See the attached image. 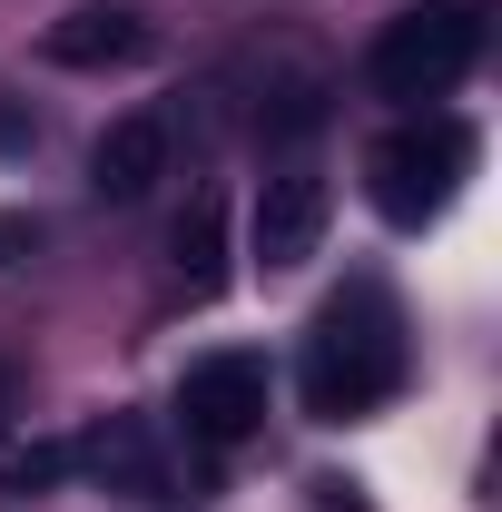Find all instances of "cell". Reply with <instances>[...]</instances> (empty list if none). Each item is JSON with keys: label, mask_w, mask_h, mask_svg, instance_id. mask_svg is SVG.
I'll return each instance as SVG.
<instances>
[{"label": "cell", "mask_w": 502, "mask_h": 512, "mask_svg": "<svg viewBox=\"0 0 502 512\" xmlns=\"http://www.w3.org/2000/svg\"><path fill=\"white\" fill-rule=\"evenodd\" d=\"M483 40H493V0H424V10H394L365 50V89L375 99H404V109H434L453 99L473 69H483Z\"/></svg>", "instance_id": "2"}, {"label": "cell", "mask_w": 502, "mask_h": 512, "mask_svg": "<svg viewBox=\"0 0 502 512\" xmlns=\"http://www.w3.org/2000/svg\"><path fill=\"white\" fill-rule=\"evenodd\" d=\"M414 375V345H404V316H394V296L384 286H345V296H325V316L306 325V414L315 424H365L384 414L394 394Z\"/></svg>", "instance_id": "1"}, {"label": "cell", "mask_w": 502, "mask_h": 512, "mask_svg": "<svg viewBox=\"0 0 502 512\" xmlns=\"http://www.w3.org/2000/svg\"><path fill=\"white\" fill-rule=\"evenodd\" d=\"M10 414H20V375L0 365V424H10Z\"/></svg>", "instance_id": "12"}, {"label": "cell", "mask_w": 502, "mask_h": 512, "mask_svg": "<svg viewBox=\"0 0 502 512\" xmlns=\"http://www.w3.org/2000/svg\"><path fill=\"white\" fill-rule=\"evenodd\" d=\"M473 158H483V138L453 119V109H424V119L384 128L375 148H365V197H375L384 227H434L443 207L463 197Z\"/></svg>", "instance_id": "3"}, {"label": "cell", "mask_w": 502, "mask_h": 512, "mask_svg": "<svg viewBox=\"0 0 502 512\" xmlns=\"http://www.w3.org/2000/svg\"><path fill=\"white\" fill-rule=\"evenodd\" d=\"M20 247H30V227H20V217H0V266H10Z\"/></svg>", "instance_id": "11"}, {"label": "cell", "mask_w": 502, "mask_h": 512, "mask_svg": "<svg viewBox=\"0 0 502 512\" xmlns=\"http://www.w3.org/2000/svg\"><path fill=\"white\" fill-rule=\"evenodd\" d=\"M266 424V355L256 345H217L178 375V434L197 453H237Z\"/></svg>", "instance_id": "4"}, {"label": "cell", "mask_w": 502, "mask_h": 512, "mask_svg": "<svg viewBox=\"0 0 502 512\" xmlns=\"http://www.w3.org/2000/svg\"><path fill=\"white\" fill-rule=\"evenodd\" d=\"M325 217H335V197L315 168H276L266 188H256V217H247V256L256 276H296L315 247H325Z\"/></svg>", "instance_id": "5"}, {"label": "cell", "mask_w": 502, "mask_h": 512, "mask_svg": "<svg viewBox=\"0 0 502 512\" xmlns=\"http://www.w3.org/2000/svg\"><path fill=\"white\" fill-rule=\"evenodd\" d=\"M148 50H158V30L128 0H79V10H60L40 30V60L50 69H128V60H148Z\"/></svg>", "instance_id": "6"}, {"label": "cell", "mask_w": 502, "mask_h": 512, "mask_svg": "<svg viewBox=\"0 0 502 512\" xmlns=\"http://www.w3.org/2000/svg\"><path fill=\"white\" fill-rule=\"evenodd\" d=\"M69 473H99V483H119L138 503H168V473H158V453L138 424H99V434H79L69 444Z\"/></svg>", "instance_id": "8"}, {"label": "cell", "mask_w": 502, "mask_h": 512, "mask_svg": "<svg viewBox=\"0 0 502 512\" xmlns=\"http://www.w3.org/2000/svg\"><path fill=\"white\" fill-rule=\"evenodd\" d=\"M227 217H217V197H197L188 217H178V276H188V296H217L227 286Z\"/></svg>", "instance_id": "9"}, {"label": "cell", "mask_w": 502, "mask_h": 512, "mask_svg": "<svg viewBox=\"0 0 502 512\" xmlns=\"http://www.w3.org/2000/svg\"><path fill=\"white\" fill-rule=\"evenodd\" d=\"M50 483H69V444H30V453H0V493H50Z\"/></svg>", "instance_id": "10"}, {"label": "cell", "mask_w": 502, "mask_h": 512, "mask_svg": "<svg viewBox=\"0 0 502 512\" xmlns=\"http://www.w3.org/2000/svg\"><path fill=\"white\" fill-rule=\"evenodd\" d=\"M158 178H168V119L158 109H128V119L99 128V148H89V188L99 197L128 207V197H148Z\"/></svg>", "instance_id": "7"}]
</instances>
